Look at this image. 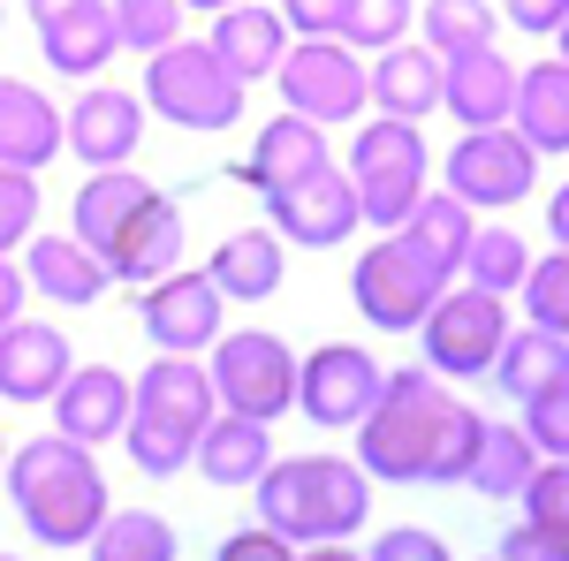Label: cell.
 I'll return each mask as SVG.
<instances>
[{
  "label": "cell",
  "instance_id": "34",
  "mask_svg": "<svg viewBox=\"0 0 569 561\" xmlns=\"http://www.w3.org/2000/svg\"><path fill=\"white\" fill-rule=\"evenodd\" d=\"M531 273V251L517 228H471V251H463V281L486 297H517Z\"/></svg>",
  "mask_w": 569,
  "mask_h": 561
},
{
  "label": "cell",
  "instance_id": "15",
  "mask_svg": "<svg viewBox=\"0 0 569 561\" xmlns=\"http://www.w3.org/2000/svg\"><path fill=\"white\" fill-rule=\"evenodd\" d=\"M99 259H107L114 281H130V289L160 281L168 266H182V206L160 198V190H144V198L130 206V220L99 243Z\"/></svg>",
  "mask_w": 569,
  "mask_h": 561
},
{
  "label": "cell",
  "instance_id": "54",
  "mask_svg": "<svg viewBox=\"0 0 569 561\" xmlns=\"http://www.w3.org/2000/svg\"><path fill=\"white\" fill-rule=\"evenodd\" d=\"M479 561H493V554H479Z\"/></svg>",
  "mask_w": 569,
  "mask_h": 561
},
{
  "label": "cell",
  "instance_id": "46",
  "mask_svg": "<svg viewBox=\"0 0 569 561\" xmlns=\"http://www.w3.org/2000/svg\"><path fill=\"white\" fill-rule=\"evenodd\" d=\"M281 16H289L297 39H335L342 16H350V0H281Z\"/></svg>",
  "mask_w": 569,
  "mask_h": 561
},
{
  "label": "cell",
  "instance_id": "22",
  "mask_svg": "<svg viewBox=\"0 0 569 561\" xmlns=\"http://www.w3.org/2000/svg\"><path fill=\"white\" fill-rule=\"evenodd\" d=\"M311 168H327V130L305 122V114H273V122L251 137V152H243L228 174L266 198V190H281V182H297V174H311Z\"/></svg>",
  "mask_w": 569,
  "mask_h": 561
},
{
  "label": "cell",
  "instance_id": "42",
  "mask_svg": "<svg viewBox=\"0 0 569 561\" xmlns=\"http://www.w3.org/2000/svg\"><path fill=\"white\" fill-rule=\"evenodd\" d=\"M525 432L539 440V455H569V380L525 402Z\"/></svg>",
  "mask_w": 569,
  "mask_h": 561
},
{
  "label": "cell",
  "instance_id": "53",
  "mask_svg": "<svg viewBox=\"0 0 569 561\" xmlns=\"http://www.w3.org/2000/svg\"><path fill=\"white\" fill-rule=\"evenodd\" d=\"M0 561H23V554H0Z\"/></svg>",
  "mask_w": 569,
  "mask_h": 561
},
{
  "label": "cell",
  "instance_id": "40",
  "mask_svg": "<svg viewBox=\"0 0 569 561\" xmlns=\"http://www.w3.org/2000/svg\"><path fill=\"white\" fill-rule=\"evenodd\" d=\"M531 523H547V531H562L569 539V455H539V471H531L525 501H517Z\"/></svg>",
  "mask_w": 569,
  "mask_h": 561
},
{
  "label": "cell",
  "instance_id": "50",
  "mask_svg": "<svg viewBox=\"0 0 569 561\" xmlns=\"http://www.w3.org/2000/svg\"><path fill=\"white\" fill-rule=\"evenodd\" d=\"M31 8V23H53V16H69V8H84V0H23Z\"/></svg>",
  "mask_w": 569,
  "mask_h": 561
},
{
  "label": "cell",
  "instance_id": "14",
  "mask_svg": "<svg viewBox=\"0 0 569 561\" xmlns=\"http://www.w3.org/2000/svg\"><path fill=\"white\" fill-rule=\"evenodd\" d=\"M61 144L84 160V168H130L137 144H144V91H114V84H91L69 122H61Z\"/></svg>",
  "mask_w": 569,
  "mask_h": 561
},
{
  "label": "cell",
  "instance_id": "32",
  "mask_svg": "<svg viewBox=\"0 0 569 561\" xmlns=\"http://www.w3.org/2000/svg\"><path fill=\"white\" fill-rule=\"evenodd\" d=\"M144 190H152V182H144L137 168H91V174H84V190H77V206H69L77 236H84L91 251H99V243H107V236L130 220V206L144 198Z\"/></svg>",
  "mask_w": 569,
  "mask_h": 561
},
{
  "label": "cell",
  "instance_id": "3",
  "mask_svg": "<svg viewBox=\"0 0 569 561\" xmlns=\"http://www.w3.org/2000/svg\"><path fill=\"white\" fill-rule=\"evenodd\" d=\"M251 493H259V523L281 531L289 547L350 539L372 517V478L357 455H273Z\"/></svg>",
  "mask_w": 569,
  "mask_h": 561
},
{
  "label": "cell",
  "instance_id": "38",
  "mask_svg": "<svg viewBox=\"0 0 569 561\" xmlns=\"http://www.w3.org/2000/svg\"><path fill=\"white\" fill-rule=\"evenodd\" d=\"M525 311L531 327H547V334H569V251H547V259H531L525 273Z\"/></svg>",
  "mask_w": 569,
  "mask_h": 561
},
{
  "label": "cell",
  "instance_id": "17",
  "mask_svg": "<svg viewBox=\"0 0 569 561\" xmlns=\"http://www.w3.org/2000/svg\"><path fill=\"white\" fill-rule=\"evenodd\" d=\"M69 372H77V349L61 327H39V319L0 327V394L8 402H53Z\"/></svg>",
  "mask_w": 569,
  "mask_h": 561
},
{
  "label": "cell",
  "instance_id": "44",
  "mask_svg": "<svg viewBox=\"0 0 569 561\" xmlns=\"http://www.w3.org/2000/svg\"><path fill=\"white\" fill-rule=\"evenodd\" d=\"M365 561H456V554L440 547V531H418V523H402V531H380Z\"/></svg>",
  "mask_w": 569,
  "mask_h": 561
},
{
  "label": "cell",
  "instance_id": "6",
  "mask_svg": "<svg viewBox=\"0 0 569 561\" xmlns=\"http://www.w3.org/2000/svg\"><path fill=\"white\" fill-rule=\"evenodd\" d=\"M426 137H418V122H395V114H372L365 130L350 137V190L357 206H365V220L372 228H402V213L426 198Z\"/></svg>",
  "mask_w": 569,
  "mask_h": 561
},
{
  "label": "cell",
  "instance_id": "28",
  "mask_svg": "<svg viewBox=\"0 0 569 561\" xmlns=\"http://www.w3.org/2000/svg\"><path fill=\"white\" fill-rule=\"evenodd\" d=\"M281 236L273 228H236V236H220V251L206 259V273H213V289L228 303H266L273 289H281Z\"/></svg>",
  "mask_w": 569,
  "mask_h": 561
},
{
  "label": "cell",
  "instance_id": "39",
  "mask_svg": "<svg viewBox=\"0 0 569 561\" xmlns=\"http://www.w3.org/2000/svg\"><path fill=\"white\" fill-rule=\"evenodd\" d=\"M39 236V174L31 168H0V251Z\"/></svg>",
  "mask_w": 569,
  "mask_h": 561
},
{
  "label": "cell",
  "instance_id": "2",
  "mask_svg": "<svg viewBox=\"0 0 569 561\" xmlns=\"http://www.w3.org/2000/svg\"><path fill=\"white\" fill-rule=\"evenodd\" d=\"M0 478H8V501H16L23 531H31L39 547H53V554H61V547H91V531L114 509L99 455H91L84 440H69V432L23 440Z\"/></svg>",
  "mask_w": 569,
  "mask_h": 561
},
{
  "label": "cell",
  "instance_id": "25",
  "mask_svg": "<svg viewBox=\"0 0 569 561\" xmlns=\"http://www.w3.org/2000/svg\"><path fill=\"white\" fill-rule=\"evenodd\" d=\"M440 77H448V61H440L433 46H380V61H372V107L395 114V122H426L440 107Z\"/></svg>",
  "mask_w": 569,
  "mask_h": 561
},
{
  "label": "cell",
  "instance_id": "4",
  "mask_svg": "<svg viewBox=\"0 0 569 561\" xmlns=\"http://www.w3.org/2000/svg\"><path fill=\"white\" fill-rule=\"evenodd\" d=\"M243 77L220 61L213 46L198 39H176L160 53H144V114H168L176 130H198V137H220L243 122Z\"/></svg>",
  "mask_w": 569,
  "mask_h": 561
},
{
  "label": "cell",
  "instance_id": "9",
  "mask_svg": "<svg viewBox=\"0 0 569 561\" xmlns=\"http://www.w3.org/2000/svg\"><path fill=\"white\" fill-rule=\"evenodd\" d=\"M426 372H440V380H486L493 372V357H501V342H509V311H501V297H486V289H440V303L426 311Z\"/></svg>",
  "mask_w": 569,
  "mask_h": 561
},
{
  "label": "cell",
  "instance_id": "10",
  "mask_svg": "<svg viewBox=\"0 0 569 561\" xmlns=\"http://www.w3.org/2000/svg\"><path fill=\"white\" fill-rule=\"evenodd\" d=\"M448 190L471 206V213H501V206H525L531 182H539V152H531L517 122H493V130H463L456 152L440 160Z\"/></svg>",
  "mask_w": 569,
  "mask_h": 561
},
{
  "label": "cell",
  "instance_id": "11",
  "mask_svg": "<svg viewBox=\"0 0 569 561\" xmlns=\"http://www.w3.org/2000/svg\"><path fill=\"white\" fill-rule=\"evenodd\" d=\"M220 311L228 297L213 289V273L206 266H168L160 281H144L137 289V319H144V342L168 349V357H198V349H213L228 327H220Z\"/></svg>",
  "mask_w": 569,
  "mask_h": 561
},
{
  "label": "cell",
  "instance_id": "49",
  "mask_svg": "<svg viewBox=\"0 0 569 561\" xmlns=\"http://www.w3.org/2000/svg\"><path fill=\"white\" fill-rule=\"evenodd\" d=\"M547 236H555V251H569V182L547 198Z\"/></svg>",
  "mask_w": 569,
  "mask_h": 561
},
{
  "label": "cell",
  "instance_id": "13",
  "mask_svg": "<svg viewBox=\"0 0 569 561\" xmlns=\"http://www.w3.org/2000/svg\"><path fill=\"white\" fill-rule=\"evenodd\" d=\"M357 220H365V206H357L350 174L335 168V160L297 174V182H281V190H266V228L281 243H305V251H335Z\"/></svg>",
  "mask_w": 569,
  "mask_h": 561
},
{
  "label": "cell",
  "instance_id": "52",
  "mask_svg": "<svg viewBox=\"0 0 569 561\" xmlns=\"http://www.w3.org/2000/svg\"><path fill=\"white\" fill-rule=\"evenodd\" d=\"M555 46H562V61H569V23H562V31H555Z\"/></svg>",
  "mask_w": 569,
  "mask_h": 561
},
{
  "label": "cell",
  "instance_id": "5",
  "mask_svg": "<svg viewBox=\"0 0 569 561\" xmlns=\"http://www.w3.org/2000/svg\"><path fill=\"white\" fill-rule=\"evenodd\" d=\"M440 289H448V273L410 236H380L350 266V303L365 311V327H380V334H418L426 311L440 303Z\"/></svg>",
  "mask_w": 569,
  "mask_h": 561
},
{
  "label": "cell",
  "instance_id": "19",
  "mask_svg": "<svg viewBox=\"0 0 569 561\" xmlns=\"http://www.w3.org/2000/svg\"><path fill=\"white\" fill-rule=\"evenodd\" d=\"M440 107H448L463 130H493V122H509V107H517V61H509L501 46H471V53H456L448 77H440Z\"/></svg>",
  "mask_w": 569,
  "mask_h": 561
},
{
  "label": "cell",
  "instance_id": "24",
  "mask_svg": "<svg viewBox=\"0 0 569 561\" xmlns=\"http://www.w3.org/2000/svg\"><path fill=\"white\" fill-rule=\"evenodd\" d=\"M39 53H46V69H53V77L91 84V77L122 53V39H114V8H107V0H84V8H69V16L39 23Z\"/></svg>",
  "mask_w": 569,
  "mask_h": 561
},
{
  "label": "cell",
  "instance_id": "31",
  "mask_svg": "<svg viewBox=\"0 0 569 561\" xmlns=\"http://www.w3.org/2000/svg\"><path fill=\"white\" fill-rule=\"evenodd\" d=\"M471 228H479V213H471L456 190H426V198L402 213V228H395V236H410V243H418V251H426V259L456 281V273H463V251H471Z\"/></svg>",
  "mask_w": 569,
  "mask_h": 561
},
{
  "label": "cell",
  "instance_id": "36",
  "mask_svg": "<svg viewBox=\"0 0 569 561\" xmlns=\"http://www.w3.org/2000/svg\"><path fill=\"white\" fill-rule=\"evenodd\" d=\"M493 31H501V16L486 0H426V46L440 61H456L471 46H493Z\"/></svg>",
  "mask_w": 569,
  "mask_h": 561
},
{
  "label": "cell",
  "instance_id": "41",
  "mask_svg": "<svg viewBox=\"0 0 569 561\" xmlns=\"http://www.w3.org/2000/svg\"><path fill=\"white\" fill-rule=\"evenodd\" d=\"M410 31V0H350V16H342V46H395Z\"/></svg>",
  "mask_w": 569,
  "mask_h": 561
},
{
  "label": "cell",
  "instance_id": "37",
  "mask_svg": "<svg viewBox=\"0 0 569 561\" xmlns=\"http://www.w3.org/2000/svg\"><path fill=\"white\" fill-rule=\"evenodd\" d=\"M107 8H114L122 53H160L182 39V0H107Z\"/></svg>",
  "mask_w": 569,
  "mask_h": 561
},
{
  "label": "cell",
  "instance_id": "21",
  "mask_svg": "<svg viewBox=\"0 0 569 561\" xmlns=\"http://www.w3.org/2000/svg\"><path fill=\"white\" fill-rule=\"evenodd\" d=\"M23 273H31V297H53V303H69V311H84V303H99L107 289H114L107 259L91 251L77 228H69V236H31Z\"/></svg>",
  "mask_w": 569,
  "mask_h": 561
},
{
  "label": "cell",
  "instance_id": "47",
  "mask_svg": "<svg viewBox=\"0 0 569 561\" xmlns=\"http://www.w3.org/2000/svg\"><path fill=\"white\" fill-rule=\"evenodd\" d=\"M501 16H509L517 31H531V39H555L569 23V0H501Z\"/></svg>",
  "mask_w": 569,
  "mask_h": 561
},
{
  "label": "cell",
  "instance_id": "35",
  "mask_svg": "<svg viewBox=\"0 0 569 561\" xmlns=\"http://www.w3.org/2000/svg\"><path fill=\"white\" fill-rule=\"evenodd\" d=\"M122 448H130V463H137L144 478H182V463L198 455V432L168 425V418H152V410H130Z\"/></svg>",
  "mask_w": 569,
  "mask_h": 561
},
{
  "label": "cell",
  "instance_id": "7",
  "mask_svg": "<svg viewBox=\"0 0 569 561\" xmlns=\"http://www.w3.org/2000/svg\"><path fill=\"white\" fill-rule=\"evenodd\" d=\"M213 394L220 410H243V418H289L297 410V349L281 342V334H266V327H236V334H220L213 342Z\"/></svg>",
  "mask_w": 569,
  "mask_h": 561
},
{
  "label": "cell",
  "instance_id": "20",
  "mask_svg": "<svg viewBox=\"0 0 569 561\" xmlns=\"http://www.w3.org/2000/svg\"><path fill=\"white\" fill-rule=\"evenodd\" d=\"M198 478L220 485V493H243V485H259L266 463H273V425L266 418H243V410H213V425L198 432Z\"/></svg>",
  "mask_w": 569,
  "mask_h": 561
},
{
  "label": "cell",
  "instance_id": "26",
  "mask_svg": "<svg viewBox=\"0 0 569 561\" xmlns=\"http://www.w3.org/2000/svg\"><path fill=\"white\" fill-rule=\"evenodd\" d=\"M61 152V107L23 77H0V168H31Z\"/></svg>",
  "mask_w": 569,
  "mask_h": 561
},
{
  "label": "cell",
  "instance_id": "8",
  "mask_svg": "<svg viewBox=\"0 0 569 561\" xmlns=\"http://www.w3.org/2000/svg\"><path fill=\"white\" fill-rule=\"evenodd\" d=\"M273 84H281V107L289 114H305L319 130H335V122H357L365 114V61H357L342 39H289L281 53V69H273Z\"/></svg>",
  "mask_w": 569,
  "mask_h": 561
},
{
  "label": "cell",
  "instance_id": "48",
  "mask_svg": "<svg viewBox=\"0 0 569 561\" xmlns=\"http://www.w3.org/2000/svg\"><path fill=\"white\" fill-rule=\"evenodd\" d=\"M23 303H31V273L16 266V251H0V327L23 319Z\"/></svg>",
  "mask_w": 569,
  "mask_h": 561
},
{
  "label": "cell",
  "instance_id": "1",
  "mask_svg": "<svg viewBox=\"0 0 569 561\" xmlns=\"http://www.w3.org/2000/svg\"><path fill=\"white\" fill-rule=\"evenodd\" d=\"M479 425L486 418L456 402L440 372L410 364V372H388L380 402L357 418V463L372 485H463Z\"/></svg>",
  "mask_w": 569,
  "mask_h": 561
},
{
  "label": "cell",
  "instance_id": "29",
  "mask_svg": "<svg viewBox=\"0 0 569 561\" xmlns=\"http://www.w3.org/2000/svg\"><path fill=\"white\" fill-rule=\"evenodd\" d=\"M531 471H539V440L525 425H479L471 471H463L471 493H486V501H525Z\"/></svg>",
  "mask_w": 569,
  "mask_h": 561
},
{
  "label": "cell",
  "instance_id": "16",
  "mask_svg": "<svg viewBox=\"0 0 569 561\" xmlns=\"http://www.w3.org/2000/svg\"><path fill=\"white\" fill-rule=\"evenodd\" d=\"M137 410V380H122L114 364H77L61 394H53V432H69V440H84V448H107V440H122Z\"/></svg>",
  "mask_w": 569,
  "mask_h": 561
},
{
  "label": "cell",
  "instance_id": "27",
  "mask_svg": "<svg viewBox=\"0 0 569 561\" xmlns=\"http://www.w3.org/2000/svg\"><path fill=\"white\" fill-rule=\"evenodd\" d=\"M509 122H517V137H525L539 160L569 152V61L562 53L517 69V107H509Z\"/></svg>",
  "mask_w": 569,
  "mask_h": 561
},
{
  "label": "cell",
  "instance_id": "23",
  "mask_svg": "<svg viewBox=\"0 0 569 561\" xmlns=\"http://www.w3.org/2000/svg\"><path fill=\"white\" fill-rule=\"evenodd\" d=\"M137 410H152V418H168V425H182V432H206L213 410H220L213 372H206L198 357H168V349H160V357L137 372Z\"/></svg>",
  "mask_w": 569,
  "mask_h": 561
},
{
  "label": "cell",
  "instance_id": "45",
  "mask_svg": "<svg viewBox=\"0 0 569 561\" xmlns=\"http://www.w3.org/2000/svg\"><path fill=\"white\" fill-rule=\"evenodd\" d=\"M213 561H297V547L259 523V531H228V539L213 547Z\"/></svg>",
  "mask_w": 569,
  "mask_h": 561
},
{
  "label": "cell",
  "instance_id": "33",
  "mask_svg": "<svg viewBox=\"0 0 569 561\" xmlns=\"http://www.w3.org/2000/svg\"><path fill=\"white\" fill-rule=\"evenodd\" d=\"M91 561H176V523L160 509H107V523L91 531Z\"/></svg>",
  "mask_w": 569,
  "mask_h": 561
},
{
  "label": "cell",
  "instance_id": "18",
  "mask_svg": "<svg viewBox=\"0 0 569 561\" xmlns=\"http://www.w3.org/2000/svg\"><path fill=\"white\" fill-rule=\"evenodd\" d=\"M289 16H281V0H228L213 16V53L243 77V84H259V77H273L281 69V53H289Z\"/></svg>",
  "mask_w": 569,
  "mask_h": 561
},
{
  "label": "cell",
  "instance_id": "12",
  "mask_svg": "<svg viewBox=\"0 0 569 561\" xmlns=\"http://www.w3.org/2000/svg\"><path fill=\"white\" fill-rule=\"evenodd\" d=\"M388 388V372H380V357L357 342H319L305 357V372H297V410H305L311 425L327 432H357V418L380 402Z\"/></svg>",
  "mask_w": 569,
  "mask_h": 561
},
{
  "label": "cell",
  "instance_id": "30",
  "mask_svg": "<svg viewBox=\"0 0 569 561\" xmlns=\"http://www.w3.org/2000/svg\"><path fill=\"white\" fill-rule=\"evenodd\" d=\"M493 380H501L509 402H539L547 388H562V380H569V334H547V327L509 334L501 357H493Z\"/></svg>",
  "mask_w": 569,
  "mask_h": 561
},
{
  "label": "cell",
  "instance_id": "43",
  "mask_svg": "<svg viewBox=\"0 0 569 561\" xmlns=\"http://www.w3.org/2000/svg\"><path fill=\"white\" fill-rule=\"evenodd\" d=\"M493 561H569V539L562 531H547V523H509L501 531V547H493Z\"/></svg>",
  "mask_w": 569,
  "mask_h": 561
},
{
  "label": "cell",
  "instance_id": "51",
  "mask_svg": "<svg viewBox=\"0 0 569 561\" xmlns=\"http://www.w3.org/2000/svg\"><path fill=\"white\" fill-rule=\"evenodd\" d=\"M182 8H206V16H220V8H228V0H182Z\"/></svg>",
  "mask_w": 569,
  "mask_h": 561
}]
</instances>
